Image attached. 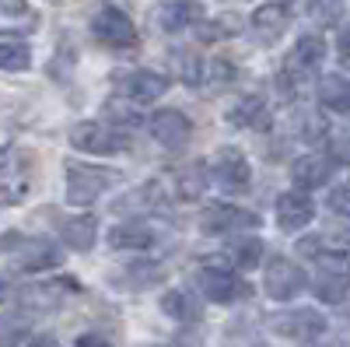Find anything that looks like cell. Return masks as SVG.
<instances>
[{"label": "cell", "mask_w": 350, "mask_h": 347, "mask_svg": "<svg viewBox=\"0 0 350 347\" xmlns=\"http://www.w3.org/2000/svg\"><path fill=\"white\" fill-rule=\"evenodd\" d=\"M32 186V155L8 144L0 148V200L21 204V196Z\"/></svg>", "instance_id": "6da1fadb"}, {"label": "cell", "mask_w": 350, "mask_h": 347, "mask_svg": "<svg viewBox=\"0 0 350 347\" xmlns=\"http://www.w3.org/2000/svg\"><path fill=\"white\" fill-rule=\"evenodd\" d=\"M0 249L14 256V264L21 270H49L60 264V249H56L49 239H28V235H8L0 242Z\"/></svg>", "instance_id": "7a4b0ae2"}, {"label": "cell", "mask_w": 350, "mask_h": 347, "mask_svg": "<svg viewBox=\"0 0 350 347\" xmlns=\"http://www.w3.org/2000/svg\"><path fill=\"white\" fill-rule=\"evenodd\" d=\"M112 172L95 168V165H67V200L74 207H88L102 196L105 186H112Z\"/></svg>", "instance_id": "3957f363"}, {"label": "cell", "mask_w": 350, "mask_h": 347, "mask_svg": "<svg viewBox=\"0 0 350 347\" xmlns=\"http://www.w3.org/2000/svg\"><path fill=\"white\" fill-rule=\"evenodd\" d=\"M92 32H95L98 42H105V46H112V49H130V46H137V28H133L130 14L120 11V8H102V11L92 18Z\"/></svg>", "instance_id": "277c9868"}, {"label": "cell", "mask_w": 350, "mask_h": 347, "mask_svg": "<svg viewBox=\"0 0 350 347\" xmlns=\"http://www.w3.org/2000/svg\"><path fill=\"white\" fill-rule=\"evenodd\" d=\"M70 144L88 155H116L126 148V137L120 130H112L109 123H77L70 130Z\"/></svg>", "instance_id": "5b68a950"}, {"label": "cell", "mask_w": 350, "mask_h": 347, "mask_svg": "<svg viewBox=\"0 0 350 347\" xmlns=\"http://www.w3.org/2000/svg\"><path fill=\"white\" fill-rule=\"evenodd\" d=\"M305 284H308V277H305V270L295 264V259H287V256H273L270 259V267H267V295L270 298L287 302V298H295Z\"/></svg>", "instance_id": "8992f818"}, {"label": "cell", "mask_w": 350, "mask_h": 347, "mask_svg": "<svg viewBox=\"0 0 350 347\" xmlns=\"http://www.w3.org/2000/svg\"><path fill=\"white\" fill-rule=\"evenodd\" d=\"M211 168H214L211 176L217 179L221 190H228V193H242V190H249L252 168H249V162H245L242 151H235V148H221V151L214 155Z\"/></svg>", "instance_id": "52a82bcc"}, {"label": "cell", "mask_w": 350, "mask_h": 347, "mask_svg": "<svg viewBox=\"0 0 350 347\" xmlns=\"http://www.w3.org/2000/svg\"><path fill=\"white\" fill-rule=\"evenodd\" d=\"M196 284H200V292L207 295L211 302H221V305L249 295V284H242L235 274L224 270V267H203V270L196 274Z\"/></svg>", "instance_id": "ba28073f"}, {"label": "cell", "mask_w": 350, "mask_h": 347, "mask_svg": "<svg viewBox=\"0 0 350 347\" xmlns=\"http://www.w3.org/2000/svg\"><path fill=\"white\" fill-rule=\"evenodd\" d=\"M116 84L130 102H154L168 92V77L158 70H126V74H116Z\"/></svg>", "instance_id": "9c48e42d"}, {"label": "cell", "mask_w": 350, "mask_h": 347, "mask_svg": "<svg viewBox=\"0 0 350 347\" xmlns=\"http://www.w3.org/2000/svg\"><path fill=\"white\" fill-rule=\"evenodd\" d=\"M273 330L291 340H315L326 333V320H323V312H312V309H291L273 320Z\"/></svg>", "instance_id": "30bf717a"}, {"label": "cell", "mask_w": 350, "mask_h": 347, "mask_svg": "<svg viewBox=\"0 0 350 347\" xmlns=\"http://www.w3.org/2000/svg\"><path fill=\"white\" fill-rule=\"evenodd\" d=\"M259 218L242 211V207H228V204H217V207H207L200 214V228L207 235H228V231H242V228H256Z\"/></svg>", "instance_id": "8fae6325"}, {"label": "cell", "mask_w": 350, "mask_h": 347, "mask_svg": "<svg viewBox=\"0 0 350 347\" xmlns=\"http://www.w3.org/2000/svg\"><path fill=\"white\" fill-rule=\"evenodd\" d=\"M151 133H154V140L161 144L165 151H179L183 144L189 140L193 127H189V120L179 109H161V112L151 116Z\"/></svg>", "instance_id": "7c38bea8"}, {"label": "cell", "mask_w": 350, "mask_h": 347, "mask_svg": "<svg viewBox=\"0 0 350 347\" xmlns=\"http://www.w3.org/2000/svg\"><path fill=\"white\" fill-rule=\"evenodd\" d=\"M312 218H315V204H312L301 190H287V193L277 196V221H280V228L298 231V228H305Z\"/></svg>", "instance_id": "4fadbf2b"}, {"label": "cell", "mask_w": 350, "mask_h": 347, "mask_svg": "<svg viewBox=\"0 0 350 347\" xmlns=\"http://www.w3.org/2000/svg\"><path fill=\"white\" fill-rule=\"evenodd\" d=\"M154 18L165 32H183V28H189L203 18V4L200 0H161Z\"/></svg>", "instance_id": "5bb4252c"}, {"label": "cell", "mask_w": 350, "mask_h": 347, "mask_svg": "<svg viewBox=\"0 0 350 347\" xmlns=\"http://www.w3.org/2000/svg\"><path fill=\"white\" fill-rule=\"evenodd\" d=\"M158 242V235L144 224V221H123L109 231V246L112 249H126V253H144Z\"/></svg>", "instance_id": "9a60e30c"}, {"label": "cell", "mask_w": 350, "mask_h": 347, "mask_svg": "<svg viewBox=\"0 0 350 347\" xmlns=\"http://www.w3.org/2000/svg\"><path fill=\"white\" fill-rule=\"evenodd\" d=\"M39 28V14L25 0H0V32L8 36H28Z\"/></svg>", "instance_id": "2e32d148"}, {"label": "cell", "mask_w": 350, "mask_h": 347, "mask_svg": "<svg viewBox=\"0 0 350 347\" xmlns=\"http://www.w3.org/2000/svg\"><path fill=\"white\" fill-rule=\"evenodd\" d=\"M323 56H326V42L319 39V36H305L295 49H291L287 70L291 74H312L319 64H323Z\"/></svg>", "instance_id": "e0dca14e"}, {"label": "cell", "mask_w": 350, "mask_h": 347, "mask_svg": "<svg viewBox=\"0 0 350 347\" xmlns=\"http://www.w3.org/2000/svg\"><path fill=\"white\" fill-rule=\"evenodd\" d=\"M60 235H64V242H67L70 249H77V253H88V249L95 246V239H98V221H95L92 214L67 218V221L60 224Z\"/></svg>", "instance_id": "ac0fdd59"}, {"label": "cell", "mask_w": 350, "mask_h": 347, "mask_svg": "<svg viewBox=\"0 0 350 347\" xmlns=\"http://www.w3.org/2000/svg\"><path fill=\"white\" fill-rule=\"evenodd\" d=\"M291 25V11H287V4H280V0H273V4H262V8H256V14H252V28L262 36V39H277L284 28Z\"/></svg>", "instance_id": "d6986e66"}, {"label": "cell", "mask_w": 350, "mask_h": 347, "mask_svg": "<svg viewBox=\"0 0 350 347\" xmlns=\"http://www.w3.org/2000/svg\"><path fill=\"white\" fill-rule=\"evenodd\" d=\"M329 158H323V155H305V158H298L295 162V183L301 186V190H315V186H326V179H329Z\"/></svg>", "instance_id": "ffe728a7"}, {"label": "cell", "mask_w": 350, "mask_h": 347, "mask_svg": "<svg viewBox=\"0 0 350 347\" xmlns=\"http://www.w3.org/2000/svg\"><path fill=\"white\" fill-rule=\"evenodd\" d=\"M319 102L333 112H347L350 109V77L343 74H326L319 81Z\"/></svg>", "instance_id": "44dd1931"}, {"label": "cell", "mask_w": 350, "mask_h": 347, "mask_svg": "<svg viewBox=\"0 0 350 347\" xmlns=\"http://www.w3.org/2000/svg\"><path fill=\"white\" fill-rule=\"evenodd\" d=\"M228 123L231 127H262L267 123V102L259 95H245L242 102L228 109Z\"/></svg>", "instance_id": "7402d4cb"}, {"label": "cell", "mask_w": 350, "mask_h": 347, "mask_svg": "<svg viewBox=\"0 0 350 347\" xmlns=\"http://www.w3.org/2000/svg\"><path fill=\"white\" fill-rule=\"evenodd\" d=\"M161 312L172 316V320H196L200 316V305L189 292H183V287H172V292L161 295Z\"/></svg>", "instance_id": "603a6c76"}, {"label": "cell", "mask_w": 350, "mask_h": 347, "mask_svg": "<svg viewBox=\"0 0 350 347\" xmlns=\"http://www.w3.org/2000/svg\"><path fill=\"white\" fill-rule=\"evenodd\" d=\"M350 295V281L336 270H323L315 281V298L319 302H329V305H340L343 298Z\"/></svg>", "instance_id": "cb8c5ba5"}, {"label": "cell", "mask_w": 350, "mask_h": 347, "mask_svg": "<svg viewBox=\"0 0 350 347\" xmlns=\"http://www.w3.org/2000/svg\"><path fill=\"white\" fill-rule=\"evenodd\" d=\"M161 267L158 264H133V267H126L123 274H116V281H120V287H151V284H158L161 281Z\"/></svg>", "instance_id": "d4e9b609"}, {"label": "cell", "mask_w": 350, "mask_h": 347, "mask_svg": "<svg viewBox=\"0 0 350 347\" xmlns=\"http://www.w3.org/2000/svg\"><path fill=\"white\" fill-rule=\"evenodd\" d=\"M228 256H231V264H235L239 270H256L259 267V256H262V242L256 235L239 239V242L228 246Z\"/></svg>", "instance_id": "484cf974"}, {"label": "cell", "mask_w": 350, "mask_h": 347, "mask_svg": "<svg viewBox=\"0 0 350 347\" xmlns=\"http://www.w3.org/2000/svg\"><path fill=\"white\" fill-rule=\"evenodd\" d=\"M203 190H207V172H203V165H189L179 172V196L183 200H200Z\"/></svg>", "instance_id": "4316f807"}, {"label": "cell", "mask_w": 350, "mask_h": 347, "mask_svg": "<svg viewBox=\"0 0 350 347\" xmlns=\"http://www.w3.org/2000/svg\"><path fill=\"white\" fill-rule=\"evenodd\" d=\"M32 49L21 42H0V70H28Z\"/></svg>", "instance_id": "83f0119b"}, {"label": "cell", "mask_w": 350, "mask_h": 347, "mask_svg": "<svg viewBox=\"0 0 350 347\" xmlns=\"http://www.w3.org/2000/svg\"><path fill=\"white\" fill-rule=\"evenodd\" d=\"M239 28H242V21L228 14V18H217V21H207V25H203V28H200V39H203V42H211V39H224V36H235Z\"/></svg>", "instance_id": "f1b7e54d"}, {"label": "cell", "mask_w": 350, "mask_h": 347, "mask_svg": "<svg viewBox=\"0 0 350 347\" xmlns=\"http://www.w3.org/2000/svg\"><path fill=\"white\" fill-rule=\"evenodd\" d=\"M126 102H130L126 95H123V99H112V102L105 105V116H109L112 123H123V127L133 123V127H137V123H140V116H137V109H130Z\"/></svg>", "instance_id": "f546056e"}, {"label": "cell", "mask_w": 350, "mask_h": 347, "mask_svg": "<svg viewBox=\"0 0 350 347\" xmlns=\"http://www.w3.org/2000/svg\"><path fill=\"white\" fill-rule=\"evenodd\" d=\"M175 67H179V77L186 84H200L203 81V64L196 60L193 53H175Z\"/></svg>", "instance_id": "4dcf8cb0"}, {"label": "cell", "mask_w": 350, "mask_h": 347, "mask_svg": "<svg viewBox=\"0 0 350 347\" xmlns=\"http://www.w3.org/2000/svg\"><path fill=\"white\" fill-rule=\"evenodd\" d=\"M308 11L319 21H336L340 11H343V0H308Z\"/></svg>", "instance_id": "1f68e13d"}, {"label": "cell", "mask_w": 350, "mask_h": 347, "mask_svg": "<svg viewBox=\"0 0 350 347\" xmlns=\"http://www.w3.org/2000/svg\"><path fill=\"white\" fill-rule=\"evenodd\" d=\"M329 207H333L336 214H347V218H350V183L329 190Z\"/></svg>", "instance_id": "d6a6232c"}, {"label": "cell", "mask_w": 350, "mask_h": 347, "mask_svg": "<svg viewBox=\"0 0 350 347\" xmlns=\"http://www.w3.org/2000/svg\"><path fill=\"white\" fill-rule=\"evenodd\" d=\"M231 77H235V67H231L228 60H214L211 64V84H214V88H224Z\"/></svg>", "instance_id": "836d02e7"}, {"label": "cell", "mask_w": 350, "mask_h": 347, "mask_svg": "<svg viewBox=\"0 0 350 347\" xmlns=\"http://www.w3.org/2000/svg\"><path fill=\"white\" fill-rule=\"evenodd\" d=\"M336 53H340L343 64H350V21L340 28V36H336Z\"/></svg>", "instance_id": "e575fe53"}, {"label": "cell", "mask_w": 350, "mask_h": 347, "mask_svg": "<svg viewBox=\"0 0 350 347\" xmlns=\"http://www.w3.org/2000/svg\"><path fill=\"white\" fill-rule=\"evenodd\" d=\"M77 347H109V340L98 333H84V337H77Z\"/></svg>", "instance_id": "d590c367"}, {"label": "cell", "mask_w": 350, "mask_h": 347, "mask_svg": "<svg viewBox=\"0 0 350 347\" xmlns=\"http://www.w3.org/2000/svg\"><path fill=\"white\" fill-rule=\"evenodd\" d=\"M28 347H60V344H56L53 337H36V340L28 344Z\"/></svg>", "instance_id": "8d00e7d4"}, {"label": "cell", "mask_w": 350, "mask_h": 347, "mask_svg": "<svg viewBox=\"0 0 350 347\" xmlns=\"http://www.w3.org/2000/svg\"><path fill=\"white\" fill-rule=\"evenodd\" d=\"M301 347H319V344H312V340H305V344H301Z\"/></svg>", "instance_id": "74e56055"}, {"label": "cell", "mask_w": 350, "mask_h": 347, "mask_svg": "<svg viewBox=\"0 0 350 347\" xmlns=\"http://www.w3.org/2000/svg\"><path fill=\"white\" fill-rule=\"evenodd\" d=\"M0 292H4V284H0Z\"/></svg>", "instance_id": "f35d334b"}]
</instances>
